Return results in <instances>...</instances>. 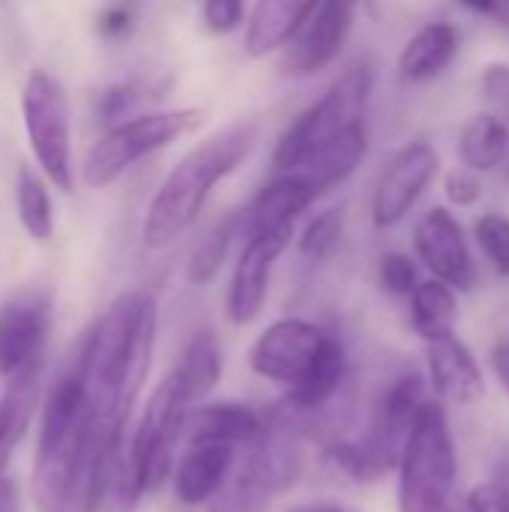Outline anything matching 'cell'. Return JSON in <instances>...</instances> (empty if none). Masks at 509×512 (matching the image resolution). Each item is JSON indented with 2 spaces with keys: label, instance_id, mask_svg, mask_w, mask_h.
Returning <instances> with one entry per match:
<instances>
[{
  "label": "cell",
  "instance_id": "6da1fadb",
  "mask_svg": "<svg viewBox=\"0 0 509 512\" xmlns=\"http://www.w3.org/2000/svg\"><path fill=\"white\" fill-rule=\"evenodd\" d=\"M156 300L147 291L120 294L87 330L75 351L99 423L129 426V414L150 375L156 345Z\"/></svg>",
  "mask_w": 509,
  "mask_h": 512
},
{
  "label": "cell",
  "instance_id": "7a4b0ae2",
  "mask_svg": "<svg viewBox=\"0 0 509 512\" xmlns=\"http://www.w3.org/2000/svg\"><path fill=\"white\" fill-rule=\"evenodd\" d=\"M126 426L99 423L90 405L84 375L72 357L42 402L39 444L33 462V498L42 512H69L81 507L90 462L99 444Z\"/></svg>",
  "mask_w": 509,
  "mask_h": 512
},
{
  "label": "cell",
  "instance_id": "3957f363",
  "mask_svg": "<svg viewBox=\"0 0 509 512\" xmlns=\"http://www.w3.org/2000/svg\"><path fill=\"white\" fill-rule=\"evenodd\" d=\"M258 138L261 129L255 120H234L198 141L153 192L141 222V243L147 249H165L183 237L201 216L213 189L252 156Z\"/></svg>",
  "mask_w": 509,
  "mask_h": 512
},
{
  "label": "cell",
  "instance_id": "277c9868",
  "mask_svg": "<svg viewBox=\"0 0 509 512\" xmlns=\"http://www.w3.org/2000/svg\"><path fill=\"white\" fill-rule=\"evenodd\" d=\"M372 90L375 63L369 57L351 60L333 78V84L282 129L270 153L273 171H306L309 162L336 132H342L351 120L366 114Z\"/></svg>",
  "mask_w": 509,
  "mask_h": 512
},
{
  "label": "cell",
  "instance_id": "5b68a950",
  "mask_svg": "<svg viewBox=\"0 0 509 512\" xmlns=\"http://www.w3.org/2000/svg\"><path fill=\"white\" fill-rule=\"evenodd\" d=\"M396 474L399 512H450L459 480V453L447 405L435 396L423 405Z\"/></svg>",
  "mask_w": 509,
  "mask_h": 512
},
{
  "label": "cell",
  "instance_id": "8992f818",
  "mask_svg": "<svg viewBox=\"0 0 509 512\" xmlns=\"http://www.w3.org/2000/svg\"><path fill=\"white\" fill-rule=\"evenodd\" d=\"M207 114L201 108H162L135 114L117 126H108L105 135L84 156V183L90 189H105L120 180L135 162L171 147L174 141L201 129Z\"/></svg>",
  "mask_w": 509,
  "mask_h": 512
},
{
  "label": "cell",
  "instance_id": "52a82bcc",
  "mask_svg": "<svg viewBox=\"0 0 509 512\" xmlns=\"http://www.w3.org/2000/svg\"><path fill=\"white\" fill-rule=\"evenodd\" d=\"M21 111H24V129L30 138V150L42 168V174L66 195L75 189L72 174V120H69V99L63 84L45 72L36 69L24 81L21 93Z\"/></svg>",
  "mask_w": 509,
  "mask_h": 512
},
{
  "label": "cell",
  "instance_id": "ba28073f",
  "mask_svg": "<svg viewBox=\"0 0 509 512\" xmlns=\"http://www.w3.org/2000/svg\"><path fill=\"white\" fill-rule=\"evenodd\" d=\"M192 402L189 396L180 390V384L165 375L144 411H141V420L135 426V432L129 435V447H132V459H135V468L141 474V483H144V492H156L162 489L171 474H174V465H177V450L183 444V432H186V420L192 414Z\"/></svg>",
  "mask_w": 509,
  "mask_h": 512
},
{
  "label": "cell",
  "instance_id": "9c48e42d",
  "mask_svg": "<svg viewBox=\"0 0 509 512\" xmlns=\"http://www.w3.org/2000/svg\"><path fill=\"white\" fill-rule=\"evenodd\" d=\"M51 324L54 300L48 288H21L0 306V372L9 384L39 378Z\"/></svg>",
  "mask_w": 509,
  "mask_h": 512
},
{
  "label": "cell",
  "instance_id": "30bf717a",
  "mask_svg": "<svg viewBox=\"0 0 509 512\" xmlns=\"http://www.w3.org/2000/svg\"><path fill=\"white\" fill-rule=\"evenodd\" d=\"M438 174H441V153L435 144L423 138L402 144L390 156L372 189V204H369L372 225L381 231L402 225L414 213L420 198L429 192V186L438 180Z\"/></svg>",
  "mask_w": 509,
  "mask_h": 512
},
{
  "label": "cell",
  "instance_id": "8fae6325",
  "mask_svg": "<svg viewBox=\"0 0 509 512\" xmlns=\"http://www.w3.org/2000/svg\"><path fill=\"white\" fill-rule=\"evenodd\" d=\"M306 441L309 438L276 405L267 414L264 435L249 447V456L237 474L267 498H279L291 492L306 471Z\"/></svg>",
  "mask_w": 509,
  "mask_h": 512
},
{
  "label": "cell",
  "instance_id": "7c38bea8",
  "mask_svg": "<svg viewBox=\"0 0 509 512\" xmlns=\"http://www.w3.org/2000/svg\"><path fill=\"white\" fill-rule=\"evenodd\" d=\"M414 252L429 276L453 285L459 294H471L477 288V261L468 234L450 207L435 204L420 216L414 225Z\"/></svg>",
  "mask_w": 509,
  "mask_h": 512
},
{
  "label": "cell",
  "instance_id": "4fadbf2b",
  "mask_svg": "<svg viewBox=\"0 0 509 512\" xmlns=\"http://www.w3.org/2000/svg\"><path fill=\"white\" fill-rule=\"evenodd\" d=\"M327 333L330 330L324 324H315L309 318H279L255 336L249 348V369L258 378L291 390L309 369Z\"/></svg>",
  "mask_w": 509,
  "mask_h": 512
},
{
  "label": "cell",
  "instance_id": "5bb4252c",
  "mask_svg": "<svg viewBox=\"0 0 509 512\" xmlns=\"http://www.w3.org/2000/svg\"><path fill=\"white\" fill-rule=\"evenodd\" d=\"M426 384L429 381L420 372H405L381 393V399L372 411V423L360 441L384 474L399 468L405 441H408L423 405L432 399Z\"/></svg>",
  "mask_w": 509,
  "mask_h": 512
},
{
  "label": "cell",
  "instance_id": "9a60e30c",
  "mask_svg": "<svg viewBox=\"0 0 509 512\" xmlns=\"http://www.w3.org/2000/svg\"><path fill=\"white\" fill-rule=\"evenodd\" d=\"M360 15V0H324L309 24L282 51V72L291 78H312L330 69L345 51Z\"/></svg>",
  "mask_w": 509,
  "mask_h": 512
},
{
  "label": "cell",
  "instance_id": "2e32d148",
  "mask_svg": "<svg viewBox=\"0 0 509 512\" xmlns=\"http://www.w3.org/2000/svg\"><path fill=\"white\" fill-rule=\"evenodd\" d=\"M294 234H246L237 264L231 270L228 294H225V315L234 327H249L261 318L276 261L291 246Z\"/></svg>",
  "mask_w": 509,
  "mask_h": 512
},
{
  "label": "cell",
  "instance_id": "e0dca14e",
  "mask_svg": "<svg viewBox=\"0 0 509 512\" xmlns=\"http://www.w3.org/2000/svg\"><path fill=\"white\" fill-rule=\"evenodd\" d=\"M144 495L147 492H144L141 474L132 459L129 435L117 432L99 444V450L90 462L84 495H81V510L135 512Z\"/></svg>",
  "mask_w": 509,
  "mask_h": 512
},
{
  "label": "cell",
  "instance_id": "ac0fdd59",
  "mask_svg": "<svg viewBox=\"0 0 509 512\" xmlns=\"http://www.w3.org/2000/svg\"><path fill=\"white\" fill-rule=\"evenodd\" d=\"M324 192L306 171H276L243 210L246 234H294L300 219L315 207Z\"/></svg>",
  "mask_w": 509,
  "mask_h": 512
},
{
  "label": "cell",
  "instance_id": "d6986e66",
  "mask_svg": "<svg viewBox=\"0 0 509 512\" xmlns=\"http://www.w3.org/2000/svg\"><path fill=\"white\" fill-rule=\"evenodd\" d=\"M186 447L177 456L171 489L183 507L210 504L234 477L237 447L219 441H183Z\"/></svg>",
  "mask_w": 509,
  "mask_h": 512
},
{
  "label": "cell",
  "instance_id": "ffe728a7",
  "mask_svg": "<svg viewBox=\"0 0 509 512\" xmlns=\"http://www.w3.org/2000/svg\"><path fill=\"white\" fill-rule=\"evenodd\" d=\"M426 381L444 405H477L486 396V378L474 351L456 336L426 342Z\"/></svg>",
  "mask_w": 509,
  "mask_h": 512
},
{
  "label": "cell",
  "instance_id": "44dd1931",
  "mask_svg": "<svg viewBox=\"0 0 509 512\" xmlns=\"http://www.w3.org/2000/svg\"><path fill=\"white\" fill-rule=\"evenodd\" d=\"M348 390V351L342 339L330 330L318 345L303 378L285 390V405L297 414H330L339 408Z\"/></svg>",
  "mask_w": 509,
  "mask_h": 512
},
{
  "label": "cell",
  "instance_id": "7402d4cb",
  "mask_svg": "<svg viewBox=\"0 0 509 512\" xmlns=\"http://www.w3.org/2000/svg\"><path fill=\"white\" fill-rule=\"evenodd\" d=\"M321 3L324 0H255L243 27L246 54L255 60L282 54Z\"/></svg>",
  "mask_w": 509,
  "mask_h": 512
},
{
  "label": "cell",
  "instance_id": "603a6c76",
  "mask_svg": "<svg viewBox=\"0 0 509 512\" xmlns=\"http://www.w3.org/2000/svg\"><path fill=\"white\" fill-rule=\"evenodd\" d=\"M462 45V33L453 21L438 18V21H426L417 33H411L399 51V75L405 84H429L435 78H441Z\"/></svg>",
  "mask_w": 509,
  "mask_h": 512
},
{
  "label": "cell",
  "instance_id": "cb8c5ba5",
  "mask_svg": "<svg viewBox=\"0 0 509 512\" xmlns=\"http://www.w3.org/2000/svg\"><path fill=\"white\" fill-rule=\"evenodd\" d=\"M267 429V414L243 402H210L192 408L183 441H219L231 447H252Z\"/></svg>",
  "mask_w": 509,
  "mask_h": 512
},
{
  "label": "cell",
  "instance_id": "d4e9b609",
  "mask_svg": "<svg viewBox=\"0 0 509 512\" xmlns=\"http://www.w3.org/2000/svg\"><path fill=\"white\" fill-rule=\"evenodd\" d=\"M369 123H366V114L351 120L342 132H336L324 147L321 153L309 162L306 174L315 180V186L327 195L330 189L342 186L360 165L363 159L369 156Z\"/></svg>",
  "mask_w": 509,
  "mask_h": 512
},
{
  "label": "cell",
  "instance_id": "484cf974",
  "mask_svg": "<svg viewBox=\"0 0 509 512\" xmlns=\"http://www.w3.org/2000/svg\"><path fill=\"white\" fill-rule=\"evenodd\" d=\"M168 375L180 384V390L189 396V402L198 408L222 381V348L213 330H198L183 345L177 363L168 369Z\"/></svg>",
  "mask_w": 509,
  "mask_h": 512
},
{
  "label": "cell",
  "instance_id": "4316f807",
  "mask_svg": "<svg viewBox=\"0 0 509 512\" xmlns=\"http://www.w3.org/2000/svg\"><path fill=\"white\" fill-rule=\"evenodd\" d=\"M459 159L462 165L489 174L504 168L509 159V123L495 111H480L465 120L459 132Z\"/></svg>",
  "mask_w": 509,
  "mask_h": 512
},
{
  "label": "cell",
  "instance_id": "83f0119b",
  "mask_svg": "<svg viewBox=\"0 0 509 512\" xmlns=\"http://www.w3.org/2000/svg\"><path fill=\"white\" fill-rule=\"evenodd\" d=\"M411 306V324L414 333L423 342H435L441 336L456 333V321H459V291L435 276L423 279L414 294L408 297Z\"/></svg>",
  "mask_w": 509,
  "mask_h": 512
},
{
  "label": "cell",
  "instance_id": "f1b7e54d",
  "mask_svg": "<svg viewBox=\"0 0 509 512\" xmlns=\"http://www.w3.org/2000/svg\"><path fill=\"white\" fill-rule=\"evenodd\" d=\"M240 237H243V213H225L222 219H216L201 234V240L195 243V249L189 252L186 282L195 285V288L210 285L222 273V267H225V261L231 255V246Z\"/></svg>",
  "mask_w": 509,
  "mask_h": 512
},
{
  "label": "cell",
  "instance_id": "f546056e",
  "mask_svg": "<svg viewBox=\"0 0 509 512\" xmlns=\"http://www.w3.org/2000/svg\"><path fill=\"white\" fill-rule=\"evenodd\" d=\"M36 405H39V378L12 381L6 396L0 399V480H6L9 459L18 441L24 438Z\"/></svg>",
  "mask_w": 509,
  "mask_h": 512
},
{
  "label": "cell",
  "instance_id": "4dcf8cb0",
  "mask_svg": "<svg viewBox=\"0 0 509 512\" xmlns=\"http://www.w3.org/2000/svg\"><path fill=\"white\" fill-rule=\"evenodd\" d=\"M15 201H18V219L24 225V231L45 243L54 237V207H51V195L45 189V183L39 180V174H33L27 165L18 168V183H15Z\"/></svg>",
  "mask_w": 509,
  "mask_h": 512
},
{
  "label": "cell",
  "instance_id": "1f68e13d",
  "mask_svg": "<svg viewBox=\"0 0 509 512\" xmlns=\"http://www.w3.org/2000/svg\"><path fill=\"white\" fill-rule=\"evenodd\" d=\"M345 237V207L333 204L318 210L297 234V252L309 261V264H321L327 258H333V252L342 246Z\"/></svg>",
  "mask_w": 509,
  "mask_h": 512
},
{
  "label": "cell",
  "instance_id": "d6a6232c",
  "mask_svg": "<svg viewBox=\"0 0 509 512\" xmlns=\"http://www.w3.org/2000/svg\"><path fill=\"white\" fill-rule=\"evenodd\" d=\"M474 240L483 252V258L489 261V267L509 279V216L489 210L474 222Z\"/></svg>",
  "mask_w": 509,
  "mask_h": 512
},
{
  "label": "cell",
  "instance_id": "836d02e7",
  "mask_svg": "<svg viewBox=\"0 0 509 512\" xmlns=\"http://www.w3.org/2000/svg\"><path fill=\"white\" fill-rule=\"evenodd\" d=\"M378 282L390 297H411L414 288L423 282L420 267L411 255L405 252H387L378 261Z\"/></svg>",
  "mask_w": 509,
  "mask_h": 512
},
{
  "label": "cell",
  "instance_id": "e575fe53",
  "mask_svg": "<svg viewBox=\"0 0 509 512\" xmlns=\"http://www.w3.org/2000/svg\"><path fill=\"white\" fill-rule=\"evenodd\" d=\"M273 498L258 492L252 483H246L240 474L231 477V483L210 501V512H267Z\"/></svg>",
  "mask_w": 509,
  "mask_h": 512
},
{
  "label": "cell",
  "instance_id": "d590c367",
  "mask_svg": "<svg viewBox=\"0 0 509 512\" xmlns=\"http://www.w3.org/2000/svg\"><path fill=\"white\" fill-rule=\"evenodd\" d=\"M249 9V0H201V18L216 36H228L246 27Z\"/></svg>",
  "mask_w": 509,
  "mask_h": 512
},
{
  "label": "cell",
  "instance_id": "8d00e7d4",
  "mask_svg": "<svg viewBox=\"0 0 509 512\" xmlns=\"http://www.w3.org/2000/svg\"><path fill=\"white\" fill-rule=\"evenodd\" d=\"M444 195L453 207H474L483 198V174L468 168V165H456L444 174Z\"/></svg>",
  "mask_w": 509,
  "mask_h": 512
},
{
  "label": "cell",
  "instance_id": "74e56055",
  "mask_svg": "<svg viewBox=\"0 0 509 512\" xmlns=\"http://www.w3.org/2000/svg\"><path fill=\"white\" fill-rule=\"evenodd\" d=\"M144 99V87L138 84H111L102 96H99V117L108 123V126H117L132 114V108Z\"/></svg>",
  "mask_w": 509,
  "mask_h": 512
},
{
  "label": "cell",
  "instance_id": "f35d334b",
  "mask_svg": "<svg viewBox=\"0 0 509 512\" xmlns=\"http://www.w3.org/2000/svg\"><path fill=\"white\" fill-rule=\"evenodd\" d=\"M465 501L477 512H509V465L498 468L489 483L474 486Z\"/></svg>",
  "mask_w": 509,
  "mask_h": 512
},
{
  "label": "cell",
  "instance_id": "ab89813d",
  "mask_svg": "<svg viewBox=\"0 0 509 512\" xmlns=\"http://www.w3.org/2000/svg\"><path fill=\"white\" fill-rule=\"evenodd\" d=\"M480 93L492 111L509 123V63H489L480 72Z\"/></svg>",
  "mask_w": 509,
  "mask_h": 512
},
{
  "label": "cell",
  "instance_id": "60d3db41",
  "mask_svg": "<svg viewBox=\"0 0 509 512\" xmlns=\"http://www.w3.org/2000/svg\"><path fill=\"white\" fill-rule=\"evenodd\" d=\"M135 27V3L132 0H120L111 3L102 15H99V33L108 39H120L126 33H132Z\"/></svg>",
  "mask_w": 509,
  "mask_h": 512
},
{
  "label": "cell",
  "instance_id": "b9f144b4",
  "mask_svg": "<svg viewBox=\"0 0 509 512\" xmlns=\"http://www.w3.org/2000/svg\"><path fill=\"white\" fill-rule=\"evenodd\" d=\"M459 6L483 18H507L509 12V0H459Z\"/></svg>",
  "mask_w": 509,
  "mask_h": 512
},
{
  "label": "cell",
  "instance_id": "7bdbcfd3",
  "mask_svg": "<svg viewBox=\"0 0 509 512\" xmlns=\"http://www.w3.org/2000/svg\"><path fill=\"white\" fill-rule=\"evenodd\" d=\"M489 360H492V372H495L498 384L504 387V393L509 396V339L498 342V345L492 348Z\"/></svg>",
  "mask_w": 509,
  "mask_h": 512
},
{
  "label": "cell",
  "instance_id": "ee69618b",
  "mask_svg": "<svg viewBox=\"0 0 509 512\" xmlns=\"http://www.w3.org/2000/svg\"><path fill=\"white\" fill-rule=\"evenodd\" d=\"M285 512H366L345 504V501H300V504H291Z\"/></svg>",
  "mask_w": 509,
  "mask_h": 512
},
{
  "label": "cell",
  "instance_id": "f6af8a7d",
  "mask_svg": "<svg viewBox=\"0 0 509 512\" xmlns=\"http://www.w3.org/2000/svg\"><path fill=\"white\" fill-rule=\"evenodd\" d=\"M450 512H477V510H474V507H471V504H468V501H465V498H462V501H459V504H456V501H453V507H450Z\"/></svg>",
  "mask_w": 509,
  "mask_h": 512
},
{
  "label": "cell",
  "instance_id": "bcb514c9",
  "mask_svg": "<svg viewBox=\"0 0 509 512\" xmlns=\"http://www.w3.org/2000/svg\"><path fill=\"white\" fill-rule=\"evenodd\" d=\"M132 3H135V0H132Z\"/></svg>",
  "mask_w": 509,
  "mask_h": 512
}]
</instances>
